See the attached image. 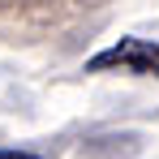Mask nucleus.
<instances>
[{
	"label": "nucleus",
	"mask_w": 159,
	"mask_h": 159,
	"mask_svg": "<svg viewBox=\"0 0 159 159\" xmlns=\"http://www.w3.org/2000/svg\"><path fill=\"white\" fill-rule=\"evenodd\" d=\"M0 159H43V155H34V151H9V146H4Z\"/></svg>",
	"instance_id": "2"
},
{
	"label": "nucleus",
	"mask_w": 159,
	"mask_h": 159,
	"mask_svg": "<svg viewBox=\"0 0 159 159\" xmlns=\"http://www.w3.org/2000/svg\"><path fill=\"white\" fill-rule=\"evenodd\" d=\"M107 69L159 78V39H120L86 60V73H107Z\"/></svg>",
	"instance_id": "1"
}]
</instances>
